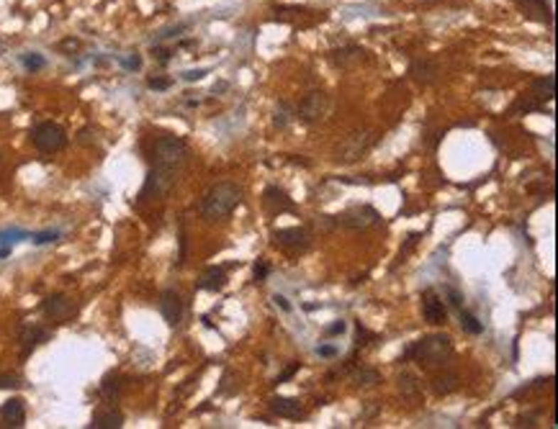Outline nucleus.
<instances>
[{"label":"nucleus","mask_w":558,"mask_h":429,"mask_svg":"<svg viewBox=\"0 0 558 429\" xmlns=\"http://www.w3.org/2000/svg\"><path fill=\"white\" fill-rule=\"evenodd\" d=\"M242 203V188L237 183H216L201 201L203 222H222L237 211Z\"/></svg>","instance_id":"obj_1"},{"label":"nucleus","mask_w":558,"mask_h":429,"mask_svg":"<svg viewBox=\"0 0 558 429\" xmlns=\"http://www.w3.org/2000/svg\"><path fill=\"white\" fill-rule=\"evenodd\" d=\"M451 355H453V342H451V337H445V335L422 337L419 342H414L407 352H404V357H414L419 365H424V368L443 365Z\"/></svg>","instance_id":"obj_2"},{"label":"nucleus","mask_w":558,"mask_h":429,"mask_svg":"<svg viewBox=\"0 0 558 429\" xmlns=\"http://www.w3.org/2000/svg\"><path fill=\"white\" fill-rule=\"evenodd\" d=\"M191 149L188 144L175 134H162L152 144V165H162V168L181 170L188 162Z\"/></svg>","instance_id":"obj_3"},{"label":"nucleus","mask_w":558,"mask_h":429,"mask_svg":"<svg viewBox=\"0 0 558 429\" xmlns=\"http://www.w3.org/2000/svg\"><path fill=\"white\" fill-rule=\"evenodd\" d=\"M324 229H370L381 224V214H378L373 206H353L348 211L337 216H322L319 219Z\"/></svg>","instance_id":"obj_4"},{"label":"nucleus","mask_w":558,"mask_h":429,"mask_svg":"<svg viewBox=\"0 0 558 429\" xmlns=\"http://www.w3.org/2000/svg\"><path fill=\"white\" fill-rule=\"evenodd\" d=\"M175 183H178V170L152 165V170L147 173V180L141 185L139 198L141 201H160L175 188Z\"/></svg>","instance_id":"obj_5"},{"label":"nucleus","mask_w":558,"mask_h":429,"mask_svg":"<svg viewBox=\"0 0 558 429\" xmlns=\"http://www.w3.org/2000/svg\"><path fill=\"white\" fill-rule=\"evenodd\" d=\"M31 144L44 155H54L68 147V131L54 121H41L31 129Z\"/></svg>","instance_id":"obj_6"},{"label":"nucleus","mask_w":558,"mask_h":429,"mask_svg":"<svg viewBox=\"0 0 558 429\" xmlns=\"http://www.w3.org/2000/svg\"><path fill=\"white\" fill-rule=\"evenodd\" d=\"M376 131H353L348 134L343 141H340V147H337V160L340 162H355L368 152L373 144H376Z\"/></svg>","instance_id":"obj_7"},{"label":"nucleus","mask_w":558,"mask_h":429,"mask_svg":"<svg viewBox=\"0 0 558 429\" xmlns=\"http://www.w3.org/2000/svg\"><path fill=\"white\" fill-rule=\"evenodd\" d=\"M273 247L283 249V252H291V255H296V252H304V249H309L311 244V237L309 232L304 227H289V229H273Z\"/></svg>","instance_id":"obj_8"},{"label":"nucleus","mask_w":558,"mask_h":429,"mask_svg":"<svg viewBox=\"0 0 558 429\" xmlns=\"http://www.w3.org/2000/svg\"><path fill=\"white\" fill-rule=\"evenodd\" d=\"M41 314L47 316L49 322H54V324H65V322H70V319L77 316V306L73 303L70 295L52 293L41 301Z\"/></svg>","instance_id":"obj_9"},{"label":"nucleus","mask_w":558,"mask_h":429,"mask_svg":"<svg viewBox=\"0 0 558 429\" xmlns=\"http://www.w3.org/2000/svg\"><path fill=\"white\" fill-rule=\"evenodd\" d=\"M327 111H330V98H327V93H322V90H311V93H306L301 98V103H299V121H304V124H319V121L327 116Z\"/></svg>","instance_id":"obj_10"},{"label":"nucleus","mask_w":558,"mask_h":429,"mask_svg":"<svg viewBox=\"0 0 558 429\" xmlns=\"http://www.w3.org/2000/svg\"><path fill=\"white\" fill-rule=\"evenodd\" d=\"M160 314H162V319H165L168 327H173V329L181 327L183 314H186V303H183V298H181L178 290H173V288L162 290L160 293Z\"/></svg>","instance_id":"obj_11"},{"label":"nucleus","mask_w":558,"mask_h":429,"mask_svg":"<svg viewBox=\"0 0 558 429\" xmlns=\"http://www.w3.org/2000/svg\"><path fill=\"white\" fill-rule=\"evenodd\" d=\"M422 316L432 327H440L448 319V306L443 303V295H437L435 288H427L422 293Z\"/></svg>","instance_id":"obj_12"},{"label":"nucleus","mask_w":558,"mask_h":429,"mask_svg":"<svg viewBox=\"0 0 558 429\" xmlns=\"http://www.w3.org/2000/svg\"><path fill=\"white\" fill-rule=\"evenodd\" d=\"M49 337H52L49 335V329L36 327V324H23V327H21V337H18L21 340V357H28L41 342H47Z\"/></svg>","instance_id":"obj_13"},{"label":"nucleus","mask_w":558,"mask_h":429,"mask_svg":"<svg viewBox=\"0 0 558 429\" xmlns=\"http://www.w3.org/2000/svg\"><path fill=\"white\" fill-rule=\"evenodd\" d=\"M0 419L3 424L11 429H21L26 424V403L23 398H8L3 406H0Z\"/></svg>","instance_id":"obj_14"},{"label":"nucleus","mask_w":558,"mask_h":429,"mask_svg":"<svg viewBox=\"0 0 558 429\" xmlns=\"http://www.w3.org/2000/svg\"><path fill=\"white\" fill-rule=\"evenodd\" d=\"M268 409H270V414L281 416V419H301L304 416L301 401L289 398V396H273L268 401Z\"/></svg>","instance_id":"obj_15"},{"label":"nucleus","mask_w":558,"mask_h":429,"mask_svg":"<svg viewBox=\"0 0 558 429\" xmlns=\"http://www.w3.org/2000/svg\"><path fill=\"white\" fill-rule=\"evenodd\" d=\"M515 3L527 18L538 21V23H548V26L553 23V11L548 0H515Z\"/></svg>","instance_id":"obj_16"},{"label":"nucleus","mask_w":558,"mask_h":429,"mask_svg":"<svg viewBox=\"0 0 558 429\" xmlns=\"http://www.w3.org/2000/svg\"><path fill=\"white\" fill-rule=\"evenodd\" d=\"M87 427L90 429H122L124 427V414L116 409V406H103V409L95 411Z\"/></svg>","instance_id":"obj_17"},{"label":"nucleus","mask_w":558,"mask_h":429,"mask_svg":"<svg viewBox=\"0 0 558 429\" xmlns=\"http://www.w3.org/2000/svg\"><path fill=\"white\" fill-rule=\"evenodd\" d=\"M262 201H265L268 211H273V214L296 211V206H294V201L289 198V193H286L283 188H278V185H270V188H265V193H262Z\"/></svg>","instance_id":"obj_18"},{"label":"nucleus","mask_w":558,"mask_h":429,"mask_svg":"<svg viewBox=\"0 0 558 429\" xmlns=\"http://www.w3.org/2000/svg\"><path fill=\"white\" fill-rule=\"evenodd\" d=\"M363 57H365V52L358 47V44H345V47L335 49V52L330 54L332 65H335V67H340V70L355 67V65L363 60Z\"/></svg>","instance_id":"obj_19"},{"label":"nucleus","mask_w":558,"mask_h":429,"mask_svg":"<svg viewBox=\"0 0 558 429\" xmlns=\"http://www.w3.org/2000/svg\"><path fill=\"white\" fill-rule=\"evenodd\" d=\"M409 75H412V80L419 82V85H432V82L437 80L440 70H437V65L432 60H417V62H412Z\"/></svg>","instance_id":"obj_20"},{"label":"nucleus","mask_w":558,"mask_h":429,"mask_svg":"<svg viewBox=\"0 0 558 429\" xmlns=\"http://www.w3.org/2000/svg\"><path fill=\"white\" fill-rule=\"evenodd\" d=\"M430 389L435 396H451L456 393L458 389H461V378H458V373H451V370H443V373H437L435 378H432Z\"/></svg>","instance_id":"obj_21"},{"label":"nucleus","mask_w":558,"mask_h":429,"mask_svg":"<svg viewBox=\"0 0 558 429\" xmlns=\"http://www.w3.org/2000/svg\"><path fill=\"white\" fill-rule=\"evenodd\" d=\"M227 286V270L224 268H206L201 273L198 288L201 290H222Z\"/></svg>","instance_id":"obj_22"},{"label":"nucleus","mask_w":558,"mask_h":429,"mask_svg":"<svg viewBox=\"0 0 558 429\" xmlns=\"http://www.w3.org/2000/svg\"><path fill=\"white\" fill-rule=\"evenodd\" d=\"M532 98L535 101H553L556 98V77L545 75V77L532 80Z\"/></svg>","instance_id":"obj_23"},{"label":"nucleus","mask_w":558,"mask_h":429,"mask_svg":"<svg viewBox=\"0 0 558 429\" xmlns=\"http://www.w3.org/2000/svg\"><path fill=\"white\" fill-rule=\"evenodd\" d=\"M350 381H353L355 389H373V386L381 383V373L373 368H358L355 373L350 376Z\"/></svg>","instance_id":"obj_24"},{"label":"nucleus","mask_w":558,"mask_h":429,"mask_svg":"<svg viewBox=\"0 0 558 429\" xmlns=\"http://www.w3.org/2000/svg\"><path fill=\"white\" fill-rule=\"evenodd\" d=\"M399 391H402V396H407V398H419V393H422V383H419V378L414 376V373L402 370V376H399Z\"/></svg>","instance_id":"obj_25"},{"label":"nucleus","mask_w":558,"mask_h":429,"mask_svg":"<svg viewBox=\"0 0 558 429\" xmlns=\"http://www.w3.org/2000/svg\"><path fill=\"white\" fill-rule=\"evenodd\" d=\"M101 396L106 401H119V396H122V378L111 373V376L103 378L101 383Z\"/></svg>","instance_id":"obj_26"},{"label":"nucleus","mask_w":558,"mask_h":429,"mask_svg":"<svg viewBox=\"0 0 558 429\" xmlns=\"http://www.w3.org/2000/svg\"><path fill=\"white\" fill-rule=\"evenodd\" d=\"M458 319H461V329H463L466 335L478 337L481 332H484V324L478 322V319L471 314V311H463V309H461V316H458Z\"/></svg>","instance_id":"obj_27"},{"label":"nucleus","mask_w":558,"mask_h":429,"mask_svg":"<svg viewBox=\"0 0 558 429\" xmlns=\"http://www.w3.org/2000/svg\"><path fill=\"white\" fill-rule=\"evenodd\" d=\"M291 119H294V108H291L286 101H281L276 108V116H273V124H276L278 129H286L291 124Z\"/></svg>","instance_id":"obj_28"},{"label":"nucleus","mask_w":558,"mask_h":429,"mask_svg":"<svg viewBox=\"0 0 558 429\" xmlns=\"http://www.w3.org/2000/svg\"><path fill=\"white\" fill-rule=\"evenodd\" d=\"M23 67L31 70V72H36V70H44L47 67V60H44V54H36V52H28L23 54Z\"/></svg>","instance_id":"obj_29"},{"label":"nucleus","mask_w":558,"mask_h":429,"mask_svg":"<svg viewBox=\"0 0 558 429\" xmlns=\"http://www.w3.org/2000/svg\"><path fill=\"white\" fill-rule=\"evenodd\" d=\"M268 275H270V265H268V260H257L255 262V268H252V278H255V283H265L268 281Z\"/></svg>","instance_id":"obj_30"},{"label":"nucleus","mask_w":558,"mask_h":429,"mask_svg":"<svg viewBox=\"0 0 558 429\" xmlns=\"http://www.w3.org/2000/svg\"><path fill=\"white\" fill-rule=\"evenodd\" d=\"M419 237H422V234H419V232H412V234L407 237V241H404V247L399 249V260L404 262V260H407V257H409V252H412V249L417 247Z\"/></svg>","instance_id":"obj_31"},{"label":"nucleus","mask_w":558,"mask_h":429,"mask_svg":"<svg viewBox=\"0 0 558 429\" xmlns=\"http://www.w3.org/2000/svg\"><path fill=\"white\" fill-rule=\"evenodd\" d=\"M26 232H21V229H8V232H3V234H0V244H8V247H11V244H14V241H18V239H26Z\"/></svg>","instance_id":"obj_32"},{"label":"nucleus","mask_w":558,"mask_h":429,"mask_svg":"<svg viewBox=\"0 0 558 429\" xmlns=\"http://www.w3.org/2000/svg\"><path fill=\"white\" fill-rule=\"evenodd\" d=\"M445 298H448V303H451V306H456V309H461V306H463V293H461L458 288H453V286H448V288H445Z\"/></svg>","instance_id":"obj_33"},{"label":"nucleus","mask_w":558,"mask_h":429,"mask_svg":"<svg viewBox=\"0 0 558 429\" xmlns=\"http://www.w3.org/2000/svg\"><path fill=\"white\" fill-rule=\"evenodd\" d=\"M170 85H173L170 77H149L147 80V87H152V90H168Z\"/></svg>","instance_id":"obj_34"},{"label":"nucleus","mask_w":558,"mask_h":429,"mask_svg":"<svg viewBox=\"0 0 558 429\" xmlns=\"http://www.w3.org/2000/svg\"><path fill=\"white\" fill-rule=\"evenodd\" d=\"M60 237V232H41V234H31V241L34 244H49V241H54Z\"/></svg>","instance_id":"obj_35"},{"label":"nucleus","mask_w":558,"mask_h":429,"mask_svg":"<svg viewBox=\"0 0 558 429\" xmlns=\"http://www.w3.org/2000/svg\"><path fill=\"white\" fill-rule=\"evenodd\" d=\"M345 329H348V324L340 319V322L330 324V327L324 329V337H337V335H345Z\"/></svg>","instance_id":"obj_36"},{"label":"nucleus","mask_w":558,"mask_h":429,"mask_svg":"<svg viewBox=\"0 0 558 429\" xmlns=\"http://www.w3.org/2000/svg\"><path fill=\"white\" fill-rule=\"evenodd\" d=\"M299 368H301V362H291L289 368L283 370L281 376L276 378V383H286V381H289V378H294V376H296V370H299Z\"/></svg>","instance_id":"obj_37"},{"label":"nucleus","mask_w":558,"mask_h":429,"mask_svg":"<svg viewBox=\"0 0 558 429\" xmlns=\"http://www.w3.org/2000/svg\"><path fill=\"white\" fill-rule=\"evenodd\" d=\"M18 386H23L18 376H0V389H18Z\"/></svg>","instance_id":"obj_38"},{"label":"nucleus","mask_w":558,"mask_h":429,"mask_svg":"<svg viewBox=\"0 0 558 429\" xmlns=\"http://www.w3.org/2000/svg\"><path fill=\"white\" fill-rule=\"evenodd\" d=\"M152 54H155V60L160 62V65H168L170 57H173V52H170V49H165V47H155V49H152Z\"/></svg>","instance_id":"obj_39"},{"label":"nucleus","mask_w":558,"mask_h":429,"mask_svg":"<svg viewBox=\"0 0 558 429\" xmlns=\"http://www.w3.org/2000/svg\"><path fill=\"white\" fill-rule=\"evenodd\" d=\"M203 77H206V70H188V72H183V80L186 82L203 80Z\"/></svg>","instance_id":"obj_40"},{"label":"nucleus","mask_w":558,"mask_h":429,"mask_svg":"<svg viewBox=\"0 0 558 429\" xmlns=\"http://www.w3.org/2000/svg\"><path fill=\"white\" fill-rule=\"evenodd\" d=\"M316 355H319V357H335L337 355V347H335V344H319V347H316Z\"/></svg>","instance_id":"obj_41"},{"label":"nucleus","mask_w":558,"mask_h":429,"mask_svg":"<svg viewBox=\"0 0 558 429\" xmlns=\"http://www.w3.org/2000/svg\"><path fill=\"white\" fill-rule=\"evenodd\" d=\"M124 67H127V70H139L141 67V57H139V54H132V57H127V60H124Z\"/></svg>","instance_id":"obj_42"},{"label":"nucleus","mask_w":558,"mask_h":429,"mask_svg":"<svg viewBox=\"0 0 558 429\" xmlns=\"http://www.w3.org/2000/svg\"><path fill=\"white\" fill-rule=\"evenodd\" d=\"M273 301H276V306H281L283 311H291V303H289V298L286 295H273Z\"/></svg>","instance_id":"obj_43"},{"label":"nucleus","mask_w":558,"mask_h":429,"mask_svg":"<svg viewBox=\"0 0 558 429\" xmlns=\"http://www.w3.org/2000/svg\"><path fill=\"white\" fill-rule=\"evenodd\" d=\"M186 260V232H181V255H178V265H183Z\"/></svg>","instance_id":"obj_44"},{"label":"nucleus","mask_w":558,"mask_h":429,"mask_svg":"<svg viewBox=\"0 0 558 429\" xmlns=\"http://www.w3.org/2000/svg\"><path fill=\"white\" fill-rule=\"evenodd\" d=\"M8 255H11V247H8V244H6V247H0V260H3V257H8Z\"/></svg>","instance_id":"obj_45"}]
</instances>
